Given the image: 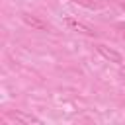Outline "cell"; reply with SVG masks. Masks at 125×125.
<instances>
[{
  "label": "cell",
  "mask_w": 125,
  "mask_h": 125,
  "mask_svg": "<svg viewBox=\"0 0 125 125\" xmlns=\"http://www.w3.org/2000/svg\"><path fill=\"white\" fill-rule=\"evenodd\" d=\"M64 23H66V27L68 29H72V31H76V33H82V35H96V29L94 27H90L88 23H84V21H80V20H74V18H64Z\"/></svg>",
  "instance_id": "1"
},
{
  "label": "cell",
  "mask_w": 125,
  "mask_h": 125,
  "mask_svg": "<svg viewBox=\"0 0 125 125\" xmlns=\"http://www.w3.org/2000/svg\"><path fill=\"white\" fill-rule=\"evenodd\" d=\"M96 51H98L104 59H107L109 62H113V64H123V55H121L119 51H115V49H111V47H107V45H104V43L96 45Z\"/></svg>",
  "instance_id": "2"
},
{
  "label": "cell",
  "mask_w": 125,
  "mask_h": 125,
  "mask_svg": "<svg viewBox=\"0 0 125 125\" xmlns=\"http://www.w3.org/2000/svg\"><path fill=\"white\" fill-rule=\"evenodd\" d=\"M21 20H23L25 25H29V27L35 29V31H47V29H49V23H47L45 20H41L39 16H33V14H21Z\"/></svg>",
  "instance_id": "3"
},
{
  "label": "cell",
  "mask_w": 125,
  "mask_h": 125,
  "mask_svg": "<svg viewBox=\"0 0 125 125\" xmlns=\"http://www.w3.org/2000/svg\"><path fill=\"white\" fill-rule=\"evenodd\" d=\"M10 117L16 119V121H20V123H41V119H37V117H33V115H27V113H21V111L12 113Z\"/></svg>",
  "instance_id": "4"
},
{
  "label": "cell",
  "mask_w": 125,
  "mask_h": 125,
  "mask_svg": "<svg viewBox=\"0 0 125 125\" xmlns=\"http://www.w3.org/2000/svg\"><path fill=\"white\" fill-rule=\"evenodd\" d=\"M72 2H76V4H80V6H84V8H96V4L92 2V0H72Z\"/></svg>",
  "instance_id": "5"
},
{
  "label": "cell",
  "mask_w": 125,
  "mask_h": 125,
  "mask_svg": "<svg viewBox=\"0 0 125 125\" xmlns=\"http://www.w3.org/2000/svg\"><path fill=\"white\" fill-rule=\"evenodd\" d=\"M121 37L125 39V25H121Z\"/></svg>",
  "instance_id": "6"
}]
</instances>
